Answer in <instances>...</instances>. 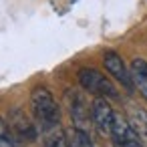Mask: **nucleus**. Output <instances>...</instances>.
Returning a JSON list of instances; mask_svg holds the SVG:
<instances>
[{
  "instance_id": "f257e3e1",
  "label": "nucleus",
  "mask_w": 147,
  "mask_h": 147,
  "mask_svg": "<svg viewBox=\"0 0 147 147\" xmlns=\"http://www.w3.org/2000/svg\"><path fill=\"white\" fill-rule=\"evenodd\" d=\"M30 105H32V115L36 121V127L45 133L59 129L61 125V109L53 97V93L45 87H36L30 95Z\"/></svg>"
},
{
  "instance_id": "f03ea898",
  "label": "nucleus",
  "mask_w": 147,
  "mask_h": 147,
  "mask_svg": "<svg viewBox=\"0 0 147 147\" xmlns=\"http://www.w3.org/2000/svg\"><path fill=\"white\" fill-rule=\"evenodd\" d=\"M79 83L81 87L95 95V97H101V99H117L119 93H117V87L109 81V77H105L101 71L93 69V67H85L79 71Z\"/></svg>"
},
{
  "instance_id": "7ed1b4c3",
  "label": "nucleus",
  "mask_w": 147,
  "mask_h": 147,
  "mask_svg": "<svg viewBox=\"0 0 147 147\" xmlns=\"http://www.w3.org/2000/svg\"><path fill=\"white\" fill-rule=\"evenodd\" d=\"M8 129L14 135V139L18 143H28L34 141L38 135V127L34 125V121L22 111V109H12L8 115Z\"/></svg>"
},
{
  "instance_id": "20e7f679",
  "label": "nucleus",
  "mask_w": 147,
  "mask_h": 147,
  "mask_svg": "<svg viewBox=\"0 0 147 147\" xmlns=\"http://www.w3.org/2000/svg\"><path fill=\"white\" fill-rule=\"evenodd\" d=\"M65 101H67L69 115H71V119H73L75 129L89 133L91 115H89V105H87L83 93H79V91H75V89H69V91L65 93Z\"/></svg>"
},
{
  "instance_id": "39448f33",
  "label": "nucleus",
  "mask_w": 147,
  "mask_h": 147,
  "mask_svg": "<svg viewBox=\"0 0 147 147\" xmlns=\"http://www.w3.org/2000/svg\"><path fill=\"white\" fill-rule=\"evenodd\" d=\"M89 115H91V123L95 125V129L101 135H109L111 133V125H113L115 111L111 109V105H109L107 99L95 97V101L89 107Z\"/></svg>"
},
{
  "instance_id": "423d86ee",
  "label": "nucleus",
  "mask_w": 147,
  "mask_h": 147,
  "mask_svg": "<svg viewBox=\"0 0 147 147\" xmlns=\"http://www.w3.org/2000/svg\"><path fill=\"white\" fill-rule=\"evenodd\" d=\"M103 63H105V69L109 71L111 77H115V81L127 89V91H133V81H131V75H129V69L125 67L123 59L115 53V51H107L103 55Z\"/></svg>"
},
{
  "instance_id": "0eeeda50",
  "label": "nucleus",
  "mask_w": 147,
  "mask_h": 147,
  "mask_svg": "<svg viewBox=\"0 0 147 147\" xmlns=\"http://www.w3.org/2000/svg\"><path fill=\"white\" fill-rule=\"evenodd\" d=\"M109 137L113 139V143H115V145L141 143V141L137 139L135 131L131 129L129 121H127L123 115H119V113H115V117H113V125H111V133H109Z\"/></svg>"
},
{
  "instance_id": "6e6552de",
  "label": "nucleus",
  "mask_w": 147,
  "mask_h": 147,
  "mask_svg": "<svg viewBox=\"0 0 147 147\" xmlns=\"http://www.w3.org/2000/svg\"><path fill=\"white\" fill-rule=\"evenodd\" d=\"M129 125L135 131L137 139L141 141V145H147V111L141 107H131L129 111Z\"/></svg>"
},
{
  "instance_id": "1a4fd4ad",
  "label": "nucleus",
  "mask_w": 147,
  "mask_h": 147,
  "mask_svg": "<svg viewBox=\"0 0 147 147\" xmlns=\"http://www.w3.org/2000/svg\"><path fill=\"white\" fill-rule=\"evenodd\" d=\"M129 75H131L133 87H137L139 93L147 99V61H143V59H135V61L131 63Z\"/></svg>"
},
{
  "instance_id": "9d476101",
  "label": "nucleus",
  "mask_w": 147,
  "mask_h": 147,
  "mask_svg": "<svg viewBox=\"0 0 147 147\" xmlns=\"http://www.w3.org/2000/svg\"><path fill=\"white\" fill-rule=\"evenodd\" d=\"M45 147H69L65 131L59 127V129H53V131L45 133Z\"/></svg>"
},
{
  "instance_id": "9b49d317",
  "label": "nucleus",
  "mask_w": 147,
  "mask_h": 147,
  "mask_svg": "<svg viewBox=\"0 0 147 147\" xmlns=\"http://www.w3.org/2000/svg\"><path fill=\"white\" fill-rule=\"evenodd\" d=\"M0 147H20V143L14 139V135L8 129V123L0 117Z\"/></svg>"
},
{
  "instance_id": "f8f14e48",
  "label": "nucleus",
  "mask_w": 147,
  "mask_h": 147,
  "mask_svg": "<svg viewBox=\"0 0 147 147\" xmlns=\"http://www.w3.org/2000/svg\"><path fill=\"white\" fill-rule=\"evenodd\" d=\"M75 2H77V0H53V6H55L61 14H65V12H67Z\"/></svg>"
},
{
  "instance_id": "ddd939ff",
  "label": "nucleus",
  "mask_w": 147,
  "mask_h": 147,
  "mask_svg": "<svg viewBox=\"0 0 147 147\" xmlns=\"http://www.w3.org/2000/svg\"><path fill=\"white\" fill-rule=\"evenodd\" d=\"M113 147H143L141 143H125V145H113Z\"/></svg>"
}]
</instances>
